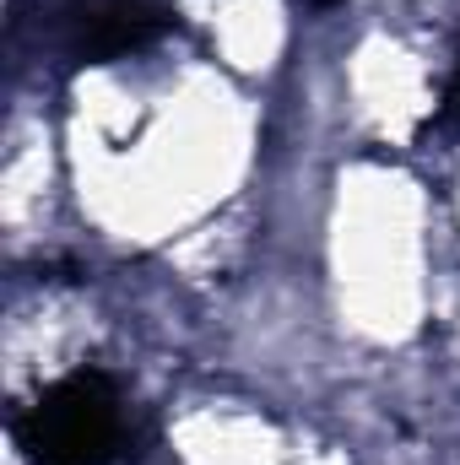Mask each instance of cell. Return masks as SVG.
Segmentation results:
<instances>
[{"label": "cell", "mask_w": 460, "mask_h": 465, "mask_svg": "<svg viewBox=\"0 0 460 465\" xmlns=\"http://www.w3.org/2000/svg\"><path fill=\"white\" fill-rule=\"evenodd\" d=\"M33 465H109L125 444L119 395L104 373H71L49 384L16 422Z\"/></svg>", "instance_id": "obj_1"}, {"label": "cell", "mask_w": 460, "mask_h": 465, "mask_svg": "<svg viewBox=\"0 0 460 465\" xmlns=\"http://www.w3.org/2000/svg\"><path fill=\"white\" fill-rule=\"evenodd\" d=\"M163 33V11L141 5V0H119V5H104L93 11V22L82 27V60H115V54H130L141 44H152Z\"/></svg>", "instance_id": "obj_2"}, {"label": "cell", "mask_w": 460, "mask_h": 465, "mask_svg": "<svg viewBox=\"0 0 460 465\" xmlns=\"http://www.w3.org/2000/svg\"><path fill=\"white\" fill-rule=\"evenodd\" d=\"M445 124L460 130V65H455V76H450V87H445Z\"/></svg>", "instance_id": "obj_3"}, {"label": "cell", "mask_w": 460, "mask_h": 465, "mask_svg": "<svg viewBox=\"0 0 460 465\" xmlns=\"http://www.w3.org/2000/svg\"><path fill=\"white\" fill-rule=\"evenodd\" d=\"M315 5H320V11H331V5H342V0H315Z\"/></svg>", "instance_id": "obj_4"}]
</instances>
